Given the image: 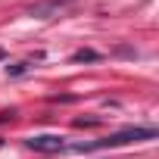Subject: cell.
Instances as JSON below:
<instances>
[{
	"label": "cell",
	"mask_w": 159,
	"mask_h": 159,
	"mask_svg": "<svg viewBox=\"0 0 159 159\" xmlns=\"http://www.w3.org/2000/svg\"><path fill=\"white\" fill-rule=\"evenodd\" d=\"M156 137V128H122L116 134H106L100 140H88V143H72V153H91V150H103V147H125L131 140H150Z\"/></svg>",
	"instance_id": "6da1fadb"
},
{
	"label": "cell",
	"mask_w": 159,
	"mask_h": 159,
	"mask_svg": "<svg viewBox=\"0 0 159 159\" xmlns=\"http://www.w3.org/2000/svg\"><path fill=\"white\" fill-rule=\"evenodd\" d=\"M28 147L38 153H56V150H62V137L59 134H38V137H28Z\"/></svg>",
	"instance_id": "7a4b0ae2"
},
{
	"label": "cell",
	"mask_w": 159,
	"mask_h": 159,
	"mask_svg": "<svg viewBox=\"0 0 159 159\" xmlns=\"http://www.w3.org/2000/svg\"><path fill=\"white\" fill-rule=\"evenodd\" d=\"M72 59H75V62H94V59H100V53H97V50H75Z\"/></svg>",
	"instance_id": "3957f363"
},
{
	"label": "cell",
	"mask_w": 159,
	"mask_h": 159,
	"mask_svg": "<svg viewBox=\"0 0 159 159\" xmlns=\"http://www.w3.org/2000/svg\"><path fill=\"white\" fill-rule=\"evenodd\" d=\"M31 69V62H13V66H7V75L10 78H19V75H25Z\"/></svg>",
	"instance_id": "277c9868"
},
{
	"label": "cell",
	"mask_w": 159,
	"mask_h": 159,
	"mask_svg": "<svg viewBox=\"0 0 159 159\" xmlns=\"http://www.w3.org/2000/svg\"><path fill=\"white\" fill-rule=\"evenodd\" d=\"M97 122H100V119H75L78 128H84V125H97Z\"/></svg>",
	"instance_id": "5b68a950"
},
{
	"label": "cell",
	"mask_w": 159,
	"mask_h": 159,
	"mask_svg": "<svg viewBox=\"0 0 159 159\" xmlns=\"http://www.w3.org/2000/svg\"><path fill=\"white\" fill-rule=\"evenodd\" d=\"M0 59H3V50H0Z\"/></svg>",
	"instance_id": "8992f818"
},
{
	"label": "cell",
	"mask_w": 159,
	"mask_h": 159,
	"mask_svg": "<svg viewBox=\"0 0 159 159\" xmlns=\"http://www.w3.org/2000/svg\"><path fill=\"white\" fill-rule=\"evenodd\" d=\"M0 147H3V140H0Z\"/></svg>",
	"instance_id": "52a82bcc"
}]
</instances>
